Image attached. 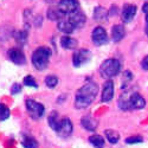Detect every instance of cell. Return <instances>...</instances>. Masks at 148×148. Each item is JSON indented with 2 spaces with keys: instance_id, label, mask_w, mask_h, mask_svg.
<instances>
[{
  "instance_id": "cell-1",
  "label": "cell",
  "mask_w": 148,
  "mask_h": 148,
  "mask_svg": "<svg viewBox=\"0 0 148 148\" xmlns=\"http://www.w3.org/2000/svg\"><path fill=\"white\" fill-rule=\"evenodd\" d=\"M98 92V87L94 82H88L85 83L82 88L78 89L76 92V98H75V107L77 109H84L89 107Z\"/></svg>"
},
{
  "instance_id": "cell-2",
  "label": "cell",
  "mask_w": 148,
  "mask_h": 148,
  "mask_svg": "<svg viewBox=\"0 0 148 148\" xmlns=\"http://www.w3.org/2000/svg\"><path fill=\"white\" fill-rule=\"evenodd\" d=\"M146 106L145 98L135 90H127L123 92L119 100V107L122 110L142 109Z\"/></svg>"
},
{
  "instance_id": "cell-3",
  "label": "cell",
  "mask_w": 148,
  "mask_h": 148,
  "mask_svg": "<svg viewBox=\"0 0 148 148\" xmlns=\"http://www.w3.org/2000/svg\"><path fill=\"white\" fill-rule=\"evenodd\" d=\"M51 56V50L46 46H40L33 52L32 55V64L33 66L39 70L43 71L47 68L49 65V59H50Z\"/></svg>"
},
{
  "instance_id": "cell-4",
  "label": "cell",
  "mask_w": 148,
  "mask_h": 148,
  "mask_svg": "<svg viewBox=\"0 0 148 148\" xmlns=\"http://www.w3.org/2000/svg\"><path fill=\"white\" fill-rule=\"evenodd\" d=\"M121 69V64L120 62L115 58H110L104 60L100 66V75L106 78V79H110L112 77H115L117 73L120 72Z\"/></svg>"
},
{
  "instance_id": "cell-5",
  "label": "cell",
  "mask_w": 148,
  "mask_h": 148,
  "mask_svg": "<svg viewBox=\"0 0 148 148\" xmlns=\"http://www.w3.org/2000/svg\"><path fill=\"white\" fill-rule=\"evenodd\" d=\"M26 109L27 112L30 114V116L34 120H38L40 119L43 115H44V106L39 102H37L34 100H31V98H29V100H26Z\"/></svg>"
},
{
  "instance_id": "cell-6",
  "label": "cell",
  "mask_w": 148,
  "mask_h": 148,
  "mask_svg": "<svg viewBox=\"0 0 148 148\" xmlns=\"http://www.w3.org/2000/svg\"><path fill=\"white\" fill-rule=\"evenodd\" d=\"M91 58V52L87 49H81V50H77L72 56V63L76 68L82 66L83 64L88 63Z\"/></svg>"
},
{
  "instance_id": "cell-7",
  "label": "cell",
  "mask_w": 148,
  "mask_h": 148,
  "mask_svg": "<svg viewBox=\"0 0 148 148\" xmlns=\"http://www.w3.org/2000/svg\"><path fill=\"white\" fill-rule=\"evenodd\" d=\"M91 39L96 46H101L108 43V34L102 26H96L91 33Z\"/></svg>"
},
{
  "instance_id": "cell-8",
  "label": "cell",
  "mask_w": 148,
  "mask_h": 148,
  "mask_svg": "<svg viewBox=\"0 0 148 148\" xmlns=\"http://www.w3.org/2000/svg\"><path fill=\"white\" fill-rule=\"evenodd\" d=\"M64 16L71 14L72 12L78 10V1L77 0H60L57 7Z\"/></svg>"
},
{
  "instance_id": "cell-9",
  "label": "cell",
  "mask_w": 148,
  "mask_h": 148,
  "mask_svg": "<svg viewBox=\"0 0 148 148\" xmlns=\"http://www.w3.org/2000/svg\"><path fill=\"white\" fill-rule=\"evenodd\" d=\"M69 23L71 24V25L73 26V29H81L84 26L85 24V20H87V18H85L84 13L81 11H75L72 12L71 14H69Z\"/></svg>"
},
{
  "instance_id": "cell-10",
  "label": "cell",
  "mask_w": 148,
  "mask_h": 148,
  "mask_svg": "<svg viewBox=\"0 0 148 148\" xmlns=\"http://www.w3.org/2000/svg\"><path fill=\"white\" fill-rule=\"evenodd\" d=\"M56 132H57V134L59 135V136L68 138L69 135H71V133H72V122L66 117L63 119V120H60Z\"/></svg>"
},
{
  "instance_id": "cell-11",
  "label": "cell",
  "mask_w": 148,
  "mask_h": 148,
  "mask_svg": "<svg viewBox=\"0 0 148 148\" xmlns=\"http://www.w3.org/2000/svg\"><path fill=\"white\" fill-rule=\"evenodd\" d=\"M8 57L17 65H23L26 62L25 55H24V52L20 49H11V50H8Z\"/></svg>"
},
{
  "instance_id": "cell-12",
  "label": "cell",
  "mask_w": 148,
  "mask_h": 148,
  "mask_svg": "<svg viewBox=\"0 0 148 148\" xmlns=\"http://www.w3.org/2000/svg\"><path fill=\"white\" fill-rule=\"evenodd\" d=\"M136 11H138V8L135 5H130V4L125 5L123 6V10H122V13H121L122 20L125 23H130L134 19L135 14H136Z\"/></svg>"
},
{
  "instance_id": "cell-13",
  "label": "cell",
  "mask_w": 148,
  "mask_h": 148,
  "mask_svg": "<svg viewBox=\"0 0 148 148\" xmlns=\"http://www.w3.org/2000/svg\"><path fill=\"white\" fill-rule=\"evenodd\" d=\"M113 97H114V83H113V81L108 79L103 85L101 98L103 102H109L113 100Z\"/></svg>"
},
{
  "instance_id": "cell-14",
  "label": "cell",
  "mask_w": 148,
  "mask_h": 148,
  "mask_svg": "<svg viewBox=\"0 0 148 148\" xmlns=\"http://www.w3.org/2000/svg\"><path fill=\"white\" fill-rule=\"evenodd\" d=\"M126 36V30H125V26L123 25H114L113 29H112V38L114 42H120L123 39V37Z\"/></svg>"
},
{
  "instance_id": "cell-15",
  "label": "cell",
  "mask_w": 148,
  "mask_h": 148,
  "mask_svg": "<svg viewBox=\"0 0 148 148\" xmlns=\"http://www.w3.org/2000/svg\"><path fill=\"white\" fill-rule=\"evenodd\" d=\"M82 123V126L84 129H87V130H90V132H94L96 128H97V121L95 119H92L91 116H84L81 121Z\"/></svg>"
},
{
  "instance_id": "cell-16",
  "label": "cell",
  "mask_w": 148,
  "mask_h": 148,
  "mask_svg": "<svg viewBox=\"0 0 148 148\" xmlns=\"http://www.w3.org/2000/svg\"><path fill=\"white\" fill-rule=\"evenodd\" d=\"M60 45H62V47L66 49V50H73V49H76V46H77V40L71 38V37L64 36V37H62V39H60Z\"/></svg>"
},
{
  "instance_id": "cell-17",
  "label": "cell",
  "mask_w": 148,
  "mask_h": 148,
  "mask_svg": "<svg viewBox=\"0 0 148 148\" xmlns=\"http://www.w3.org/2000/svg\"><path fill=\"white\" fill-rule=\"evenodd\" d=\"M109 17V13H108V10H106L104 7H101V6H98L95 8L94 11V18L98 21H104L107 20Z\"/></svg>"
},
{
  "instance_id": "cell-18",
  "label": "cell",
  "mask_w": 148,
  "mask_h": 148,
  "mask_svg": "<svg viewBox=\"0 0 148 148\" xmlns=\"http://www.w3.org/2000/svg\"><path fill=\"white\" fill-rule=\"evenodd\" d=\"M57 26L59 29V31L62 32H64V33H72L73 32V26L71 25V24L69 23V20H65V19H60L58 20V24H57Z\"/></svg>"
},
{
  "instance_id": "cell-19",
  "label": "cell",
  "mask_w": 148,
  "mask_h": 148,
  "mask_svg": "<svg viewBox=\"0 0 148 148\" xmlns=\"http://www.w3.org/2000/svg\"><path fill=\"white\" fill-rule=\"evenodd\" d=\"M89 142L95 147V148H103L104 147V139L100 135H92L89 138Z\"/></svg>"
},
{
  "instance_id": "cell-20",
  "label": "cell",
  "mask_w": 148,
  "mask_h": 148,
  "mask_svg": "<svg viewBox=\"0 0 148 148\" xmlns=\"http://www.w3.org/2000/svg\"><path fill=\"white\" fill-rule=\"evenodd\" d=\"M64 17V14L58 8H50L47 11V18L50 20H60Z\"/></svg>"
},
{
  "instance_id": "cell-21",
  "label": "cell",
  "mask_w": 148,
  "mask_h": 148,
  "mask_svg": "<svg viewBox=\"0 0 148 148\" xmlns=\"http://www.w3.org/2000/svg\"><path fill=\"white\" fill-rule=\"evenodd\" d=\"M13 37H14L16 42L19 45H24L26 43V39H27V32L26 31H16Z\"/></svg>"
},
{
  "instance_id": "cell-22",
  "label": "cell",
  "mask_w": 148,
  "mask_h": 148,
  "mask_svg": "<svg viewBox=\"0 0 148 148\" xmlns=\"http://www.w3.org/2000/svg\"><path fill=\"white\" fill-rule=\"evenodd\" d=\"M104 134H106V136H107V139H108V141H109L110 143H116V142L120 140V135H119V133L115 132V130H113V129H108V130H106Z\"/></svg>"
},
{
  "instance_id": "cell-23",
  "label": "cell",
  "mask_w": 148,
  "mask_h": 148,
  "mask_svg": "<svg viewBox=\"0 0 148 148\" xmlns=\"http://www.w3.org/2000/svg\"><path fill=\"white\" fill-rule=\"evenodd\" d=\"M47 121H49V125H50V127H51L53 130H56L57 127H58V123H59L57 112H52V113L50 114V116H49Z\"/></svg>"
},
{
  "instance_id": "cell-24",
  "label": "cell",
  "mask_w": 148,
  "mask_h": 148,
  "mask_svg": "<svg viewBox=\"0 0 148 148\" xmlns=\"http://www.w3.org/2000/svg\"><path fill=\"white\" fill-rule=\"evenodd\" d=\"M23 146L25 148H38V142H37L33 138L25 136L23 140Z\"/></svg>"
},
{
  "instance_id": "cell-25",
  "label": "cell",
  "mask_w": 148,
  "mask_h": 148,
  "mask_svg": "<svg viewBox=\"0 0 148 148\" xmlns=\"http://www.w3.org/2000/svg\"><path fill=\"white\" fill-rule=\"evenodd\" d=\"M11 113H10V109L4 104V103H0V121H5L10 117Z\"/></svg>"
},
{
  "instance_id": "cell-26",
  "label": "cell",
  "mask_w": 148,
  "mask_h": 148,
  "mask_svg": "<svg viewBox=\"0 0 148 148\" xmlns=\"http://www.w3.org/2000/svg\"><path fill=\"white\" fill-rule=\"evenodd\" d=\"M45 84L47 85L49 88H55L56 85L58 84V78H57V76H55V75H49V76H46V78H45Z\"/></svg>"
},
{
  "instance_id": "cell-27",
  "label": "cell",
  "mask_w": 148,
  "mask_h": 148,
  "mask_svg": "<svg viewBox=\"0 0 148 148\" xmlns=\"http://www.w3.org/2000/svg\"><path fill=\"white\" fill-rule=\"evenodd\" d=\"M24 84H25L26 87H32V88L38 87V83L36 82V79L32 76H26L25 78H24Z\"/></svg>"
},
{
  "instance_id": "cell-28",
  "label": "cell",
  "mask_w": 148,
  "mask_h": 148,
  "mask_svg": "<svg viewBox=\"0 0 148 148\" xmlns=\"http://www.w3.org/2000/svg\"><path fill=\"white\" fill-rule=\"evenodd\" d=\"M142 12H143L145 16H146V29H145V31H146V34L148 36V3L143 4V6H142Z\"/></svg>"
},
{
  "instance_id": "cell-29",
  "label": "cell",
  "mask_w": 148,
  "mask_h": 148,
  "mask_svg": "<svg viewBox=\"0 0 148 148\" xmlns=\"http://www.w3.org/2000/svg\"><path fill=\"white\" fill-rule=\"evenodd\" d=\"M142 141H143V140H142L141 136H132V138L126 139V142H127V143H130V145H133V143H140V142H142Z\"/></svg>"
},
{
  "instance_id": "cell-30",
  "label": "cell",
  "mask_w": 148,
  "mask_h": 148,
  "mask_svg": "<svg viewBox=\"0 0 148 148\" xmlns=\"http://www.w3.org/2000/svg\"><path fill=\"white\" fill-rule=\"evenodd\" d=\"M20 91H21V85H20L19 83H14L13 85H12V88H11V94L16 95V94H19Z\"/></svg>"
},
{
  "instance_id": "cell-31",
  "label": "cell",
  "mask_w": 148,
  "mask_h": 148,
  "mask_svg": "<svg viewBox=\"0 0 148 148\" xmlns=\"http://www.w3.org/2000/svg\"><path fill=\"white\" fill-rule=\"evenodd\" d=\"M141 66H142L143 70H148V56H146V57L142 59V62H141Z\"/></svg>"
}]
</instances>
